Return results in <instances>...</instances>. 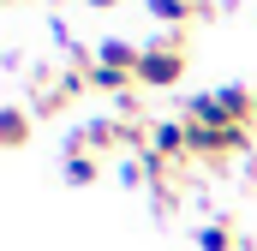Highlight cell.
Instances as JSON below:
<instances>
[{"label": "cell", "mask_w": 257, "mask_h": 251, "mask_svg": "<svg viewBox=\"0 0 257 251\" xmlns=\"http://www.w3.org/2000/svg\"><path fill=\"white\" fill-rule=\"evenodd\" d=\"M186 36H162V42H150L144 48V60H138V84L144 90H168V84H180L186 78Z\"/></svg>", "instance_id": "2"}, {"label": "cell", "mask_w": 257, "mask_h": 251, "mask_svg": "<svg viewBox=\"0 0 257 251\" xmlns=\"http://www.w3.org/2000/svg\"><path fill=\"white\" fill-rule=\"evenodd\" d=\"M90 6H120V0H90Z\"/></svg>", "instance_id": "11"}, {"label": "cell", "mask_w": 257, "mask_h": 251, "mask_svg": "<svg viewBox=\"0 0 257 251\" xmlns=\"http://www.w3.org/2000/svg\"><path fill=\"white\" fill-rule=\"evenodd\" d=\"M245 180H251V186H257V162H251V174H245Z\"/></svg>", "instance_id": "12"}, {"label": "cell", "mask_w": 257, "mask_h": 251, "mask_svg": "<svg viewBox=\"0 0 257 251\" xmlns=\"http://www.w3.org/2000/svg\"><path fill=\"white\" fill-rule=\"evenodd\" d=\"M96 174H102V162H96V156H72V162H66V180H72V186H90Z\"/></svg>", "instance_id": "10"}, {"label": "cell", "mask_w": 257, "mask_h": 251, "mask_svg": "<svg viewBox=\"0 0 257 251\" xmlns=\"http://www.w3.org/2000/svg\"><path fill=\"white\" fill-rule=\"evenodd\" d=\"M144 6H150L162 24H186V18H203V12H209L203 0H144Z\"/></svg>", "instance_id": "7"}, {"label": "cell", "mask_w": 257, "mask_h": 251, "mask_svg": "<svg viewBox=\"0 0 257 251\" xmlns=\"http://www.w3.org/2000/svg\"><path fill=\"white\" fill-rule=\"evenodd\" d=\"M0 144L6 150H24L30 144V114L24 108H0Z\"/></svg>", "instance_id": "8"}, {"label": "cell", "mask_w": 257, "mask_h": 251, "mask_svg": "<svg viewBox=\"0 0 257 251\" xmlns=\"http://www.w3.org/2000/svg\"><path fill=\"white\" fill-rule=\"evenodd\" d=\"M257 120V90H209V96H192V114L186 126H209V132H221V126H251Z\"/></svg>", "instance_id": "1"}, {"label": "cell", "mask_w": 257, "mask_h": 251, "mask_svg": "<svg viewBox=\"0 0 257 251\" xmlns=\"http://www.w3.org/2000/svg\"><path fill=\"white\" fill-rule=\"evenodd\" d=\"M84 90H90L84 66H72V72H60V78H42V84H36V114H60L66 102H78Z\"/></svg>", "instance_id": "4"}, {"label": "cell", "mask_w": 257, "mask_h": 251, "mask_svg": "<svg viewBox=\"0 0 257 251\" xmlns=\"http://www.w3.org/2000/svg\"><path fill=\"white\" fill-rule=\"evenodd\" d=\"M197 251H233V227H227V221H209V227L197 233Z\"/></svg>", "instance_id": "9"}, {"label": "cell", "mask_w": 257, "mask_h": 251, "mask_svg": "<svg viewBox=\"0 0 257 251\" xmlns=\"http://www.w3.org/2000/svg\"><path fill=\"white\" fill-rule=\"evenodd\" d=\"M150 150H156V156H192V132H186V120L174 126H150Z\"/></svg>", "instance_id": "6"}, {"label": "cell", "mask_w": 257, "mask_h": 251, "mask_svg": "<svg viewBox=\"0 0 257 251\" xmlns=\"http://www.w3.org/2000/svg\"><path fill=\"white\" fill-rule=\"evenodd\" d=\"M186 132H192V156H203V162H221V156H233V150L251 144V126H221V132H209V126H186Z\"/></svg>", "instance_id": "3"}, {"label": "cell", "mask_w": 257, "mask_h": 251, "mask_svg": "<svg viewBox=\"0 0 257 251\" xmlns=\"http://www.w3.org/2000/svg\"><path fill=\"white\" fill-rule=\"evenodd\" d=\"M114 144H126V120H96L78 132V144H72V156H90V150H114Z\"/></svg>", "instance_id": "5"}]
</instances>
